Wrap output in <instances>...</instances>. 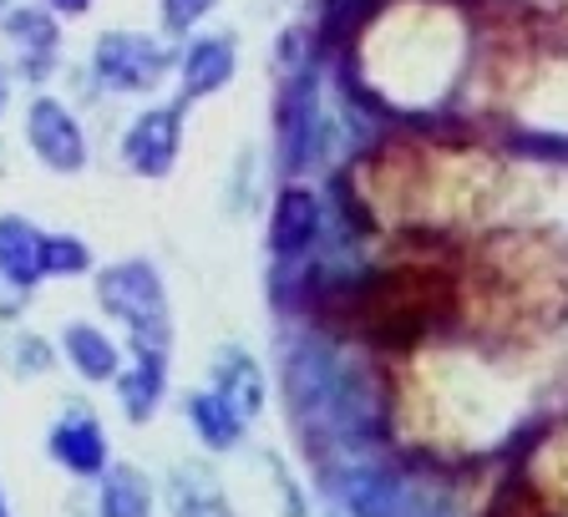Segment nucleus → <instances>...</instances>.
Returning <instances> with one entry per match:
<instances>
[{"label":"nucleus","instance_id":"ddd939ff","mask_svg":"<svg viewBox=\"0 0 568 517\" xmlns=\"http://www.w3.org/2000/svg\"><path fill=\"white\" fill-rule=\"evenodd\" d=\"M189 422H193V432H199L203 447H213V452H229L239 436H244V422H239V416L229 412V406L213 396V391H199V396H189Z\"/></svg>","mask_w":568,"mask_h":517},{"label":"nucleus","instance_id":"7ed1b4c3","mask_svg":"<svg viewBox=\"0 0 568 517\" xmlns=\"http://www.w3.org/2000/svg\"><path fill=\"white\" fill-rule=\"evenodd\" d=\"M26 138H31V153L41 158L51 173H82V168H87V138H82V128H77L67 107H57L51 97L31 102Z\"/></svg>","mask_w":568,"mask_h":517},{"label":"nucleus","instance_id":"f3484780","mask_svg":"<svg viewBox=\"0 0 568 517\" xmlns=\"http://www.w3.org/2000/svg\"><path fill=\"white\" fill-rule=\"evenodd\" d=\"M26 305H31V284L0 258V320H16Z\"/></svg>","mask_w":568,"mask_h":517},{"label":"nucleus","instance_id":"2eb2a0df","mask_svg":"<svg viewBox=\"0 0 568 517\" xmlns=\"http://www.w3.org/2000/svg\"><path fill=\"white\" fill-rule=\"evenodd\" d=\"M229 71H234V57H229V41H199V47L189 51V67H183V77H189V92H213V87L229 82Z\"/></svg>","mask_w":568,"mask_h":517},{"label":"nucleus","instance_id":"6e6552de","mask_svg":"<svg viewBox=\"0 0 568 517\" xmlns=\"http://www.w3.org/2000/svg\"><path fill=\"white\" fill-rule=\"evenodd\" d=\"M61 351H67L71 371L82 381H118V371H122L118 345L106 341L97 325H67L61 330Z\"/></svg>","mask_w":568,"mask_h":517},{"label":"nucleus","instance_id":"a211bd4d","mask_svg":"<svg viewBox=\"0 0 568 517\" xmlns=\"http://www.w3.org/2000/svg\"><path fill=\"white\" fill-rule=\"evenodd\" d=\"M366 6L371 0H331V36H345L351 26L366 21Z\"/></svg>","mask_w":568,"mask_h":517},{"label":"nucleus","instance_id":"4468645a","mask_svg":"<svg viewBox=\"0 0 568 517\" xmlns=\"http://www.w3.org/2000/svg\"><path fill=\"white\" fill-rule=\"evenodd\" d=\"M148 513H153V487H148V477H142L138 467L106 472L97 517H148Z\"/></svg>","mask_w":568,"mask_h":517},{"label":"nucleus","instance_id":"423d86ee","mask_svg":"<svg viewBox=\"0 0 568 517\" xmlns=\"http://www.w3.org/2000/svg\"><path fill=\"white\" fill-rule=\"evenodd\" d=\"M213 396L224 401L244 426L254 422L264 406V376H260V365H254V355H244L239 345L219 351V361H213Z\"/></svg>","mask_w":568,"mask_h":517},{"label":"nucleus","instance_id":"f03ea898","mask_svg":"<svg viewBox=\"0 0 568 517\" xmlns=\"http://www.w3.org/2000/svg\"><path fill=\"white\" fill-rule=\"evenodd\" d=\"M97 300L132 335V355H168V290L148 258H122L97 274Z\"/></svg>","mask_w":568,"mask_h":517},{"label":"nucleus","instance_id":"9b49d317","mask_svg":"<svg viewBox=\"0 0 568 517\" xmlns=\"http://www.w3.org/2000/svg\"><path fill=\"white\" fill-rule=\"evenodd\" d=\"M163 376H168V355H138L132 371H118V401L132 422H148L153 406L163 401Z\"/></svg>","mask_w":568,"mask_h":517},{"label":"nucleus","instance_id":"9d476101","mask_svg":"<svg viewBox=\"0 0 568 517\" xmlns=\"http://www.w3.org/2000/svg\"><path fill=\"white\" fill-rule=\"evenodd\" d=\"M168 507H173V517H234V507L224 503V493L213 483V472L203 467H178L168 477Z\"/></svg>","mask_w":568,"mask_h":517},{"label":"nucleus","instance_id":"4be33fe9","mask_svg":"<svg viewBox=\"0 0 568 517\" xmlns=\"http://www.w3.org/2000/svg\"><path fill=\"white\" fill-rule=\"evenodd\" d=\"M0 107H6V92H0Z\"/></svg>","mask_w":568,"mask_h":517},{"label":"nucleus","instance_id":"f257e3e1","mask_svg":"<svg viewBox=\"0 0 568 517\" xmlns=\"http://www.w3.org/2000/svg\"><path fill=\"white\" fill-rule=\"evenodd\" d=\"M345 325L376 345H412L452 315V280L442 270H390L376 280H361L341 294Z\"/></svg>","mask_w":568,"mask_h":517},{"label":"nucleus","instance_id":"6ab92c4d","mask_svg":"<svg viewBox=\"0 0 568 517\" xmlns=\"http://www.w3.org/2000/svg\"><path fill=\"white\" fill-rule=\"evenodd\" d=\"M213 0H163V16H168V26L173 31H183V26H193L203 11H209Z\"/></svg>","mask_w":568,"mask_h":517},{"label":"nucleus","instance_id":"20e7f679","mask_svg":"<svg viewBox=\"0 0 568 517\" xmlns=\"http://www.w3.org/2000/svg\"><path fill=\"white\" fill-rule=\"evenodd\" d=\"M97 71H102L106 87L118 92H148V87L163 77V51L148 41V36H102L97 41Z\"/></svg>","mask_w":568,"mask_h":517},{"label":"nucleus","instance_id":"412c9836","mask_svg":"<svg viewBox=\"0 0 568 517\" xmlns=\"http://www.w3.org/2000/svg\"><path fill=\"white\" fill-rule=\"evenodd\" d=\"M0 517H6V497H0Z\"/></svg>","mask_w":568,"mask_h":517},{"label":"nucleus","instance_id":"dca6fc26","mask_svg":"<svg viewBox=\"0 0 568 517\" xmlns=\"http://www.w3.org/2000/svg\"><path fill=\"white\" fill-rule=\"evenodd\" d=\"M92 270V249L67 234H41V280H71Z\"/></svg>","mask_w":568,"mask_h":517},{"label":"nucleus","instance_id":"0eeeda50","mask_svg":"<svg viewBox=\"0 0 568 517\" xmlns=\"http://www.w3.org/2000/svg\"><path fill=\"white\" fill-rule=\"evenodd\" d=\"M51 457L67 472H77V477H97L106 462V436H102V426H97V416L92 412L61 416L57 432H51Z\"/></svg>","mask_w":568,"mask_h":517},{"label":"nucleus","instance_id":"1a4fd4ad","mask_svg":"<svg viewBox=\"0 0 568 517\" xmlns=\"http://www.w3.org/2000/svg\"><path fill=\"white\" fill-rule=\"evenodd\" d=\"M315 234H320L315 199H310V193H300V189L280 193V209H274V234H270L274 254H280V258L305 254V249L315 244Z\"/></svg>","mask_w":568,"mask_h":517},{"label":"nucleus","instance_id":"f8f14e48","mask_svg":"<svg viewBox=\"0 0 568 517\" xmlns=\"http://www.w3.org/2000/svg\"><path fill=\"white\" fill-rule=\"evenodd\" d=\"M341 497H345V507H351L355 517H396V513L406 507V503H402V487L390 483L386 472H376V467L345 472Z\"/></svg>","mask_w":568,"mask_h":517},{"label":"nucleus","instance_id":"39448f33","mask_svg":"<svg viewBox=\"0 0 568 517\" xmlns=\"http://www.w3.org/2000/svg\"><path fill=\"white\" fill-rule=\"evenodd\" d=\"M122 158L138 178H163L178 158V112L173 107H158V112H142L132 122V132L122 138Z\"/></svg>","mask_w":568,"mask_h":517},{"label":"nucleus","instance_id":"aec40b11","mask_svg":"<svg viewBox=\"0 0 568 517\" xmlns=\"http://www.w3.org/2000/svg\"><path fill=\"white\" fill-rule=\"evenodd\" d=\"M57 6H61V11H82L87 0H57Z\"/></svg>","mask_w":568,"mask_h":517}]
</instances>
